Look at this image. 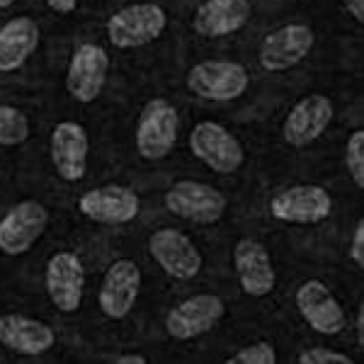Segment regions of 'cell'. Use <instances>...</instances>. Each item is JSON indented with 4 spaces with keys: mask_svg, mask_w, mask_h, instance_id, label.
<instances>
[{
    "mask_svg": "<svg viewBox=\"0 0 364 364\" xmlns=\"http://www.w3.org/2000/svg\"><path fill=\"white\" fill-rule=\"evenodd\" d=\"M168 27V13L158 3H134L107 20V39L117 49H139L156 42Z\"/></svg>",
    "mask_w": 364,
    "mask_h": 364,
    "instance_id": "obj_1",
    "label": "cell"
},
{
    "mask_svg": "<svg viewBox=\"0 0 364 364\" xmlns=\"http://www.w3.org/2000/svg\"><path fill=\"white\" fill-rule=\"evenodd\" d=\"M180 117L175 105L166 97H154L141 109L136 124V151L144 161H163L178 144Z\"/></svg>",
    "mask_w": 364,
    "mask_h": 364,
    "instance_id": "obj_2",
    "label": "cell"
},
{
    "mask_svg": "<svg viewBox=\"0 0 364 364\" xmlns=\"http://www.w3.org/2000/svg\"><path fill=\"white\" fill-rule=\"evenodd\" d=\"M248 68L238 61H226V58L199 61L187 73V90L202 100H211V102L236 100L248 90Z\"/></svg>",
    "mask_w": 364,
    "mask_h": 364,
    "instance_id": "obj_3",
    "label": "cell"
},
{
    "mask_svg": "<svg viewBox=\"0 0 364 364\" xmlns=\"http://www.w3.org/2000/svg\"><path fill=\"white\" fill-rule=\"evenodd\" d=\"M190 151L197 161L219 175H233L245 161L240 141L216 122H199L190 132Z\"/></svg>",
    "mask_w": 364,
    "mask_h": 364,
    "instance_id": "obj_4",
    "label": "cell"
},
{
    "mask_svg": "<svg viewBox=\"0 0 364 364\" xmlns=\"http://www.w3.org/2000/svg\"><path fill=\"white\" fill-rule=\"evenodd\" d=\"M269 214L282 224L316 226L333 214V197L321 185H294L269 199Z\"/></svg>",
    "mask_w": 364,
    "mask_h": 364,
    "instance_id": "obj_5",
    "label": "cell"
},
{
    "mask_svg": "<svg viewBox=\"0 0 364 364\" xmlns=\"http://www.w3.org/2000/svg\"><path fill=\"white\" fill-rule=\"evenodd\" d=\"M49 224V211L37 199H25L15 204L0 219V252L8 257H20L34 248Z\"/></svg>",
    "mask_w": 364,
    "mask_h": 364,
    "instance_id": "obj_6",
    "label": "cell"
},
{
    "mask_svg": "<svg viewBox=\"0 0 364 364\" xmlns=\"http://www.w3.org/2000/svg\"><path fill=\"white\" fill-rule=\"evenodd\" d=\"M109 73V56L100 44L83 42L75 46L66 68V90L80 105H90L105 90Z\"/></svg>",
    "mask_w": 364,
    "mask_h": 364,
    "instance_id": "obj_7",
    "label": "cell"
},
{
    "mask_svg": "<svg viewBox=\"0 0 364 364\" xmlns=\"http://www.w3.org/2000/svg\"><path fill=\"white\" fill-rule=\"evenodd\" d=\"M228 207L216 187L197 180H180L166 192V209L195 224H216Z\"/></svg>",
    "mask_w": 364,
    "mask_h": 364,
    "instance_id": "obj_8",
    "label": "cell"
},
{
    "mask_svg": "<svg viewBox=\"0 0 364 364\" xmlns=\"http://www.w3.org/2000/svg\"><path fill=\"white\" fill-rule=\"evenodd\" d=\"M316 34L314 29L304 22H289L282 25L274 32H269L260 44L257 51V61L269 73H279V70H289L304 61L311 49H314Z\"/></svg>",
    "mask_w": 364,
    "mask_h": 364,
    "instance_id": "obj_9",
    "label": "cell"
},
{
    "mask_svg": "<svg viewBox=\"0 0 364 364\" xmlns=\"http://www.w3.org/2000/svg\"><path fill=\"white\" fill-rule=\"evenodd\" d=\"M46 294L61 314H75L85 294V267L75 252L58 250L49 257L44 272Z\"/></svg>",
    "mask_w": 364,
    "mask_h": 364,
    "instance_id": "obj_10",
    "label": "cell"
},
{
    "mask_svg": "<svg viewBox=\"0 0 364 364\" xmlns=\"http://www.w3.org/2000/svg\"><path fill=\"white\" fill-rule=\"evenodd\" d=\"M78 211L85 219L105 226H122L139 216L141 199L132 187L105 185L87 190L78 197Z\"/></svg>",
    "mask_w": 364,
    "mask_h": 364,
    "instance_id": "obj_11",
    "label": "cell"
},
{
    "mask_svg": "<svg viewBox=\"0 0 364 364\" xmlns=\"http://www.w3.org/2000/svg\"><path fill=\"white\" fill-rule=\"evenodd\" d=\"M294 301L301 318L321 336H338L348 326L343 304L338 301V296L333 294L326 282L306 279L304 284H299Z\"/></svg>",
    "mask_w": 364,
    "mask_h": 364,
    "instance_id": "obj_12",
    "label": "cell"
},
{
    "mask_svg": "<svg viewBox=\"0 0 364 364\" xmlns=\"http://www.w3.org/2000/svg\"><path fill=\"white\" fill-rule=\"evenodd\" d=\"M226 314V304L216 294H195L180 301L166 316V331L175 340H195L207 336Z\"/></svg>",
    "mask_w": 364,
    "mask_h": 364,
    "instance_id": "obj_13",
    "label": "cell"
},
{
    "mask_svg": "<svg viewBox=\"0 0 364 364\" xmlns=\"http://www.w3.org/2000/svg\"><path fill=\"white\" fill-rule=\"evenodd\" d=\"M333 117H336V107H333L331 97L311 92L289 109L284 127H282V136L291 149H306L318 136H323V132L331 127Z\"/></svg>",
    "mask_w": 364,
    "mask_h": 364,
    "instance_id": "obj_14",
    "label": "cell"
},
{
    "mask_svg": "<svg viewBox=\"0 0 364 364\" xmlns=\"http://www.w3.org/2000/svg\"><path fill=\"white\" fill-rule=\"evenodd\" d=\"M141 291V269L134 260L122 257L109 265L97 291V304L107 318L122 321L132 314Z\"/></svg>",
    "mask_w": 364,
    "mask_h": 364,
    "instance_id": "obj_15",
    "label": "cell"
},
{
    "mask_svg": "<svg viewBox=\"0 0 364 364\" xmlns=\"http://www.w3.org/2000/svg\"><path fill=\"white\" fill-rule=\"evenodd\" d=\"M149 250L154 260L175 279H195L202 272V252L185 233L175 228H161L149 238Z\"/></svg>",
    "mask_w": 364,
    "mask_h": 364,
    "instance_id": "obj_16",
    "label": "cell"
},
{
    "mask_svg": "<svg viewBox=\"0 0 364 364\" xmlns=\"http://www.w3.org/2000/svg\"><path fill=\"white\" fill-rule=\"evenodd\" d=\"M233 269H236L243 294L252 299L272 294L274 284H277V274H274L269 250L257 238L238 240L236 248H233Z\"/></svg>",
    "mask_w": 364,
    "mask_h": 364,
    "instance_id": "obj_17",
    "label": "cell"
},
{
    "mask_svg": "<svg viewBox=\"0 0 364 364\" xmlns=\"http://www.w3.org/2000/svg\"><path fill=\"white\" fill-rule=\"evenodd\" d=\"M90 139L83 124L78 122H58L51 129V163L61 180L80 182L87 170Z\"/></svg>",
    "mask_w": 364,
    "mask_h": 364,
    "instance_id": "obj_18",
    "label": "cell"
},
{
    "mask_svg": "<svg viewBox=\"0 0 364 364\" xmlns=\"http://www.w3.org/2000/svg\"><path fill=\"white\" fill-rule=\"evenodd\" d=\"M250 0H204L197 8L192 27L199 37L221 39L240 32L250 20Z\"/></svg>",
    "mask_w": 364,
    "mask_h": 364,
    "instance_id": "obj_19",
    "label": "cell"
},
{
    "mask_svg": "<svg viewBox=\"0 0 364 364\" xmlns=\"http://www.w3.org/2000/svg\"><path fill=\"white\" fill-rule=\"evenodd\" d=\"M54 343L56 333L46 323L20 314L0 316V345L17 352V355H44L46 350L54 348Z\"/></svg>",
    "mask_w": 364,
    "mask_h": 364,
    "instance_id": "obj_20",
    "label": "cell"
},
{
    "mask_svg": "<svg viewBox=\"0 0 364 364\" xmlns=\"http://www.w3.org/2000/svg\"><path fill=\"white\" fill-rule=\"evenodd\" d=\"M42 29L32 17L22 15L0 27V73H13L25 66L27 58L39 49Z\"/></svg>",
    "mask_w": 364,
    "mask_h": 364,
    "instance_id": "obj_21",
    "label": "cell"
},
{
    "mask_svg": "<svg viewBox=\"0 0 364 364\" xmlns=\"http://www.w3.org/2000/svg\"><path fill=\"white\" fill-rule=\"evenodd\" d=\"M29 119L22 109L0 102V146H20L29 139Z\"/></svg>",
    "mask_w": 364,
    "mask_h": 364,
    "instance_id": "obj_22",
    "label": "cell"
},
{
    "mask_svg": "<svg viewBox=\"0 0 364 364\" xmlns=\"http://www.w3.org/2000/svg\"><path fill=\"white\" fill-rule=\"evenodd\" d=\"M345 163H348V170L355 180V185L364 187V129H357V132L350 134L348 146H345Z\"/></svg>",
    "mask_w": 364,
    "mask_h": 364,
    "instance_id": "obj_23",
    "label": "cell"
},
{
    "mask_svg": "<svg viewBox=\"0 0 364 364\" xmlns=\"http://www.w3.org/2000/svg\"><path fill=\"white\" fill-rule=\"evenodd\" d=\"M226 362L228 364H274L277 362V352H274L272 343L260 340V343H252V345L240 348L236 355H231Z\"/></svg>",
    "mask_w": 364,
    "mask_h": 364,
    "instance_id": "obj_24",
    "label": "cell"
},
{
    "mask_svg": "<svg viewBox=\"0 0 364 364\" xmlns=\"http://www.w3.org/2000/svg\"><path fill=\"white\" fill-rule=\"evenodd\" d=\"M299 362L301 364H352L350 355L340 350H331V348H311L306 352L299 355Z\"/></svg>",
    "mask_w": 364,
    "mask_h": 364,
    "instance_id": "obj_25",
    "label": "cell"
},
{
    "mask_svg": "<svg viewBox=\"0 0 364 364\" xmlns=\"http://www.w3.org/2000/svg\"><path fill=\"white\" fill-rule=\"evenodd\" d=\"M350 257L355 260L357 267H364V221L360 219L355 226V233H352L350 240Z\"/></svg>",
    "mask_w": 364,
    "mask_h": 364,
    "instance_id": "obj_26",
    "label": "cell"
},
{
    "mask_svg": "<svg viewBox=\"0 0 364 364\" xmlns=\"http://www.w3.org/2000/svg\"><path fill=\"white\" fill-rule=\"evenodd\" d=\"M46 5L58 15H70L75 8H78V0H46Z\"/></svg>",
    "mask_w": 364,
    "mask_h": 364,
    "instance_id": "obj_27",
    "label": "cell"
},
{
    "mask_svg": "<svg viewBox=\"0 0 364 364\" xmlns=\"http://www.w3.org/2000/svg\"><path fill=\"white\" fill-rule=\"evenodd\" d=\"M343 5L350 17H355L357 22H364V0H343Z\"/></svg>",
    "mask_w": 364,
    "mask_h": 364,
    "instance_id": "obj_28",
    "label": "cell"
},
{
    "mask_svg": "<svg viewBox=\"0 0 364 364\" xmlns=\"http://www.w3.org/2000/svg\"><path fill=\"white\" fill-rule=\"evenodd\" d=\"M112 362H117V364H149V357H144V355H117V357H112Z\"/></svg>",
    "mask_w": 364,
    "mask_h": 364,
    "instance_id": "obj_29",
    "label": "cell"
},
{
    "mask_svg": "<svg viewBox=\"0 0 364 364\" xmlns=\"http://www.w3.org/2000/svg\"><path fill=\"white\" fill-rule=\"evenodd\" d=\"M357 333H360V345H364V311L357 314Z\"/></svg>",
    "mask_w": 364,
    "mask_h": 364,
    "instance_id": "obj_30",
    "label": "cell"
},
{
    "mask_svg": "<svg viewBox=\"0 0 364 364\" xmlns=\"http://www.w3.org/2000/svg\"><path fill=\"white\" fill-rule=\"evenodd\" d=\"M15 5V0H0V10H5V8H13Z\"/></svg>",
    "mask_w": 364,
    "mask_h": 364,
    "instance_id": "obj_31",
    "label": "cell"
}]
</instances>
